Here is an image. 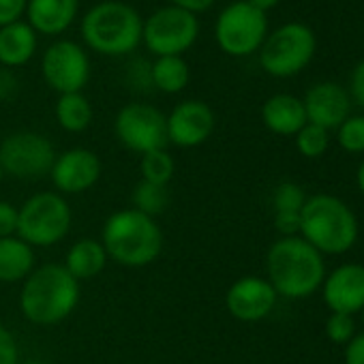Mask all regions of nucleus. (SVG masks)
<instances>
[{"label": "nucleus", "mask_w": 364, "mask_h": 364, "mask_svg": "<svg viewBox=\"0 0 364 364\" xmlns=\"http://www.w3.org/2000/svg\"><path fill=\"white\" fill-rule=\"evenodd\" d=\"M268 283L277 296L302 300L319 291L326 279L323 255L300 236L279 238L266 255Z\"/></svg>", "instance_id": "obj_1"}, {"label": "nucleus", "mask_w": 364, "mask_h": 364, "mask_svg": "<svg viewBox=\"0 0 364 364\" xmlns=\"http://www.w3.org/2000/svg\"><path fill=\"white\" fill-rule=\"evenodd\" d=\"M360 225L353 210L336 196L317 193L306 198L300 213V238L321 255H343L358 242Z\"/></svg>", "instance_id": "obj_2"}, {"label": "nucleus", "mask_w": 364, "mask_h": 364, "mask_svg": "<svg viewBox=\"0 0 364 364\" xmlns=\"http://www.w3.org/2000/svg\"><path fill=\"white\" fill-rule=\"evenodd\" d=\"M80 302V283L65 266L48 264L33 270L22 287L20 306L28 321L52 326L67 319Z\"/></svg>", "instance_id": "obj_3"}, {"label": "nucleus", "mask_w": 364, "mask_h": 364, "mask_svg": "<svg viewBox=\"0 0 364 364\" xmlns=\"http://www.w3.org/2000/svg\"><path fill=\"white\" fill-rule=\"evenodd\" d=\"M144 20L139 14L120 0H103L90 7L82 20L84 43L103 56H124L141 43Z\"/></svg>", "instance_id": "obj_4"}, {"label": "nucleus", "mask_w": 364, "mask_h": 364, "mask_svg": "<svg viewBox=\"0 0 364 364\" xmlns=\"http://www.w3.org/2000/svg\"><path fill=\"white\" fill-rule=\"evenodd\" d=\"M101 245L114 262L129 268H141L161 255L163 234L152 217L129 208L105 221Z\"/></svg>", "instance_id": "obj_5"}, {"label": "nucleus", "mask_w": 364, "mask_h": 364, "mask_svg": "<svg viewBox=\"0 0 364 364\" xmlns=\"http://www.w3.org/2000/svg\"><path fill=\"white\" fill-rule=\"evenodd\" d=\"M315 33L302 22H287L272 31L259 48V65L272 77L298 75L315 56Z\"/></svg>", "instance_id": "obj_6"}, {"label": "nucleus", "mask_w": 364, "mask_h": 364, "mask_svg": "<svg viewBox=\"0 0 364 364\" xmlns=\"http://www.w3.org/2000/svg\"><path fill=\"white\" fill-rule=\"evenodd\" d=\"M71 208L58 193H37L18 210V238L31 247H52L71 230Z\"/></svg>", "instance_id": "obj_7"}, {"label": "nucleus", "mask_w": 364, "mask_h": 364, "mask_svg": "<svg viewBox=\"0 0 364 364\" xmlns=\"http://www.w3.org/2000/svg\"><path fill=\"white\" fill-rule=\"evenodd\" d=\"M268 37V16L247 0L228 5L215 24V41L221 52L234 58H245L264 46Z\"/></svg>", "instance_id": "obj_8"}, {"label": "nucleus", "mask_w": 364, "mask_h": 364, "mask_svg": "<svg viewBox=\"0 0 364 364\" xmlns=\"http://www.w3.org/2000/svg\"><path fill=\"white\" fill-rule=\"evenodd\" d=\"M200 37L198 16L182 11L178 7H161L154 11L141 28V43L156 58L182 56L196 46Z\"/></svg>", "instance_id": "obj_9"}, {"label": "nucleus", "mask_w": 364, "mask_h": 364, "mask_svg": "<svg viewBox=\"0 0 364 364\" xmlns=\"http://www.w3.org/2000/svg\"><path fill=\"white\" fill-rule=\"evenodd\" d=\"M54 146L41 133H11L0 144V167L22 180H37L48 176L54 167Z\"/></svg>", "instance_id": "obj_10"}, {"label": "nucleus", "mask_w": 364, "mask_h": 364, "mask_svg": "<svg viewBox=\"0 0 364 364\" xmlns=\"http://www.w3.org/2000/svg\"><path fill=\"white\" fill-rule=\"evenodd\" d=\"M114 129L120 144L139 154L161 150L169 144L165 116L148 103L124 105L116 116Z\"/></svg>", "instance_id": "obj_11"}, {"label": "nucleus", "mask_w": 364, "mask_h": 364, "mask_svg": "<svg viewBox=\"0 0 364 364\" xmlns=\"http://www.w3.org/2000/svg\"><path fill=\"white\" fill-rule=\"evenodd\" d=\"M43 80L58 95L82 92L90 80V60L86 50L69 39L52 43L41 58Z\"/></svg>", "instance_id": "obj_12"}, {"label": "nucleus", "mask_w": 364, "mask_h": 364, "mask_svg": "<svg viewBox=\"0 0 364 364\" xmlns=\"http://www.w3.org/2000/svg\"><path fill=\"white\" fill-rule=\"evenodd\" d=\"M165 120L167 139L180 148L202 146L215 131V112L204 101H182Z\"/></svg>", "instance_id": "obj_13"}, {"label": "nucleus", "mask_w": 364, "mask_h": 364, "mask_svg": "<svg viewBox=\"0 0 364 364\" xmlns=\"http://www.w3.org/2000/svg\"><path fill=\"white\" fill-rule=\"evenodd\" d=\"M319 289L330 313H360L364 306V266L353 262L336 266L332 272H326Z\"/></svg>", "instance_id": "obj_14"}, {"label": "nucleus", "mask_w": 364, "mask_h": 364, "mask_svg": "<svg viewBox=\"0 0 364 364\" xmlns=\"http://www.w3.org/2000/svg\"><path fill=\"white\" fill-rule=\"evenodd\" d=\"M277 291L262 277H242L225 294V306L240 321H259L277 306Z\"/></svg>", "instance_id": "obj_15"}, {"label": "nucleus", "mask_w": 364, "mask_h": 364, "mask_svg": "<svg viewBox=\"0 0 364 364\" xmlns=\"http://www.w3.org/2000/svg\"><path fill=\"white\" fill-rule=\"evenodd\" d=\"M58 191L77 196L88 191L101 176V161L92 150L73 148L56 156L50 171Z\"/></svg>", "instance_id": "obj_16"}, {"label": "nucleus", "mask_w": 364, "mask_h": 364, "mask_svg": "<svg viewBox=\"0 0 364 364\" xmlns=\"http://www.w3.org/2000/svg\"><path fill=\"white\" fill-rule=\"evenodd\" d=\"M302 105L306 112V122L326 131L338 129L341 122L351 116L349 92L334 82H319L311 86L302 99Z\"/></svg>", "instance_id": "obj_17"}, {"label": "nucleus", "mask_w": 364, "mask_h": 364, "mask_svg": "<svg viewBox=\"0 0 364 364\" xmlns=\"http://www.w3.org/2000/svg\"><path fill=\"white\" fill-rule=\"evenodd\" d=\"M80 11V0H28L26 18L37 35L56 37L71 28Z\"/></svg>", "instance_id": "obj_18"}, {"label": "nucleus", "mask_w": 364, "mask_h": 364, "mask_svg": "<svg viewBox=\"0 0 364 364\" xmlns=\"http://www.w3.org/2000/svg\"><path fill=\"white\" fill-rule=\"evenodd\" d=\"M262 120L268 131L277 135H296L306 124V112L302 99L294 95H272L262 105Z\"/></svg>", "instance_id": "obj_19"}, {"label": "nucleus", "mask_w": 364, "mask_h": 364, "mask_svg": "<svg viewBox=\"0 0 364 364\" xmlns=\"http://www.w3.org/2000/svg\"><path fill=\"white\" fill-rule=\"evenodd\" d=\"M37 52V33L28 22H16L0 28V65L3 67H24L33 60Z\"/></svg>", "instance_id": "obj_20"}, {"label": "nucleus", "mask_w": 364, "mask_h": 364, "mask_svg": "<svg viewBox=\"0 0 364 364\" xmlns=\"http://www.w3.org/2000/svg\"><path fill=\"white\" fill-rule=\"evenodd\" d=\"M35 266L33 247L26 245L22 238L9 236L0 238V281L3 283H18L28 279Z\"/></svg>", "instance_id": "obj_21"}, {"label": "nucleus", "mask_w": 364, "mask_h": 364, "mask_svg": "<svg viewBox=\"0 0 364 364\" xmlns=\"http://www.w3.org/2000/svg\"><path fill=\"white\" fill-rule=\"evenodd\" d=\"M105 262H107V253H105L103 245L99 240L84 238V240H77L69 249L65 268L80 283V281H88V279H95L97 274H101V270L105 268Z\"/></svg>", "instance_id": "obj_22"}, {"label": "nucleus", "mask_w": 364, "mask_h": 364, "mask_svg": "<svg viewBox=\"0 0 364 364\" xmlns=\"http://www.w3.org/2000/svg\"><path fill=\"white\" fill-rule=\"evenodd\" d=\"M191 69L182 56H161L150 65V82L165 95H178L189 86Z\"/></svg>", "instance_id": "obj_23"}, {"label": "nucleus", "mask_w": 364, "mask_h": 364, "mask_svg": "<svg viewBox=\"0 0 364 364\" xmlns=\"http://www.w3.org/2000/svg\"><path fill=\"white\" fill-rule=\"evenodd\" d=\"M56 120L69 133H82L92 122V105L82 92L60 95L56 103Z\"/></svg>", "instance_id": "obj_24"}, {"label": "nucleus", "mask_w": 364, "mask_h": 364, "mask_svg": "<svg viewBox=\"0 0 364 364\" xmlns=\"http://www.w3.org/2000/svg\"><path fill=\"white\" fill-rule=\"evenodd\" d=\"M139 169H141V180L152 182V185H159V187H167L169 180L173 178L176 163H173V156L165 148H161V150L141 154Z\"/></svg>", "instance_id": "obj_25"}, {"label": "nucleus", "mask_w": 364, "mask_h": 364, "mask_svg": "<svg viewBox=\"0 0 364 364\" xmlns=\"http://www.w3.org/2000/svg\"><path fill=\"white\" fill-rule=\"evenodd\" d=\"M131 200H133V210L154 219L156 215L165 213L169 204V193H167V187H159V185H152V182L141 180L139 185H135Z\"/></svg>", "instance_id": "obj_26"}, {"label": "nucleus", "mask_w": 364, "mask_h": 364, "mask_svg": "<svg viewBox=\"0 0 364 364\" xmlns=\"http://www.w3.org/2000/svg\"><path fill=\"white\" fill-rule=\"evenodd\" d=\"M296 148L302 156L306 159H319L326 154L328 146H330V133L317 124L306 122L296 135Z\"/></svg>", "instance_id": "obj_27"}, {"label": "nucleus", "mask_w": 364, "mask_h": 364, "mask_svg": "<svg viewBox=\"0 0 364 364\" xmlns=\"http://www.w3.org/2000/svg\"><path fill=\"white\" fill-rule=\"evenodd\" d=\"M304 202H306L304 189L296 185V182H281L272 196L274 215H300Z\"/></svg>", "instance_id": "obj_28"}, {"label": "nucleus", "mask_w": 364, "mask_h": 364, "mask_svg": "<svg viewBox=\"0 0 364 364\" xmlns=\"http://www.w3.org/2000/svg\"><path fill=\"white\" fill-rule=\"evenodd\" d=\"M336 141L338 146L349 154H362L364 152V116H349L341 122L336 129Z\"/></svg>", "instance_id": "obj_29"}, {"label": "nucleus", "mask_w": 364, "mask_h": 364, "mask_svg": "<svg viewBox=\"0 0 364 364\" xmlns=\"http://www.w3.org/2000/svg\"><path fill=\"white\" fill-rule=\"evenodd\" d=\"M355 319L347 313H330L326 319V336L334 345H347L355 336Z\"/></svg>", "instance_id": "obj_30"}, {"label": "nucleus", "mask_w": 364, "mask_h": 364, "mask_svg": "<svg viewBox=\"0 0 364 364\" xmlns=\"http://www.w3.org/2000/svg\"><path fill=\"white\" fill-rule=\"evenodd\" d=\"M28 0H0V28L16 24L26 14Z\"/></svg>", "instance_id": "obj_31"}, {"label": "nucleus", "mask_w": 364, "mask_h": 364, "mask_svg": "<svg viewBox=\"0 0 364 364\" xmlns=\"http://www.w3.org/2000/svg\"><path fill=\"white\" fill-rule=\"evenodd\" d=\"M20 351L14 334L0 323V364H18Z\"/></svg>", "instance_id": "obj_32"}, {"label": "nucleus", "mask_w": 364, "mask_h": 364, "mask_svg": "<svg viewBox=\"0 0 364 364\" xmlns=\"http://www.w3.org/2000/svg\"><path fill=\"white\" fill-rule=\"evenodd\" d=\"M349 99L351 103H355L358 107L364 109V60H360L353 71H351V77H349Z\"/></svg>", "instance_id": "obj_33"}, {"label": "nucleus", "mask_w": 364, "mask_h": 364, "mask_svg": "<svg viewBox=\"0 0 364 364\" xmlns=\"http://www.w3.org/2000/svg\"><path fill=\"white\" fill-rule=\"evenodd\" d=\"M18 232V208L9 202H0V238H9Z\"/></svg>", "instance_id": "obj_34"}, {"label": "nucleus", "mask_w": 364, "mask_h": 364, "mask_svg": "<svg viewBox=\"0 0 364 364\" xmlns=\"http://www.w3.org/2000/svg\"><path fill=\"white\" fill-rule=\"evenodd\" d=\"M343 360H345V364H364V332L355 334L345 345Z\"/></svg>", "instance_id": "obj_35"}, {"label": "nucleus", "mask_w": 364, "mask_h": 364, "mask_svg": "<svg viewBox=\"0 0 364 364\" xmlns=\"http://www.w3.org/2000/svg\"><path fill=\"white\" fill-rule=\"evenodd\" d=\"M171 7H178L182 11H189L193 16H200L204 11H208L217 0H169Z\"/></svg>", "instance_id": "obj_36"}, {"label": "nucleus", "mask_w": 364, "mask_h": 364, "mask_svg": "<svg viewBox=\"0 0 364 364\" xmlns=\"http://www.w3.org/2000/svg\"><path fill=\"white\" fill-rule=\"evenodd\" d=\"M16 92V80L11 73L0 71V99H7Z\"/></svg>", "instance_id": "obj_37"}, {"label": "nucleus", "mask_w": 364, "mask_h": 364, "mask_svg": "<svg viewBox=\"0 0 364 364\" xmlns=\"http://www.w3.org/2000/svg\"><path fill=\"white\" fill-rule=\"evenodd\" d=\"M247 3L249 5H253L255 9H259V11H270V9H274L279 3H281V0H247Z\"/></svg>", "instance_id": "obj_38"}, {"label": "nucleus", "mask_w": 364, "mask_h": 364, "mask_svg": "<svg viewBox=\"0 0 364 364\" xmlns=\"http://www.w3.org/2000/svg\"><path fill=\"white\" fill-rule=\"evenodd\" d=\"M355 182H358V189L364 196V161L358 165V173H355Z\"/></svg>", "instance_id": "obj_39"}, {"label": "nucleus", "mask_w": 364, "mask_h": 364, "mask_svg": "<svg viewBox=\"0 0 364 364\" xmlns=\"http://www.w3.org/2000/svg\"><path fill=\"white\" fill-rule=\"evenodd\" d=\"M24 364H46V362H37V360H31V362H24Z\"/></svg>", "instance_id": "obj_40"}, {"label": "nucleus", "mask_w": 364, "mask_h": 364, "mask_svg": "<svg viewBox=\"0 0 364 364\" xmlns=\"http://www.w3.org/2000/svg\"><path fill=\"white\" fill-rule=\"evenodd\" d=\"M360 315H362V326H364V306H362V311H360Z\"/></svg>", "instance_id": "obj_41"}, {"label": "nucleus", "mask_w": 364, "mask_h": 364, "mask_svg": "<svg viewBox=\"0 0 364 364\" xmlns=\"http://www.w3.org/2000/svg\"><path fill=\"white\" fill-rule=\"evenodd\" d=\"M0 180H3V167H0Z\"/></svg>", "instance_id": "obj_42"}]
</instances>
